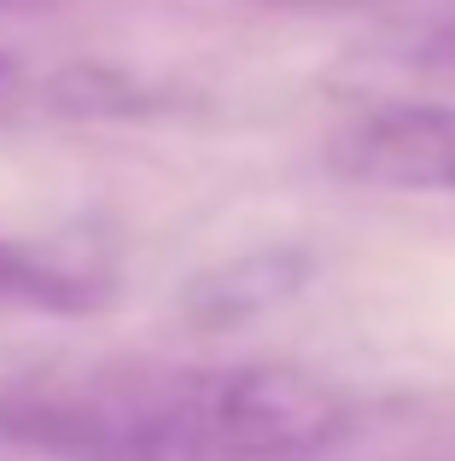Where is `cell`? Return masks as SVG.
<instances>
[{
  "instance_id": "6da1fadb",
  "label": "cell",
  "mask_w": 455,
  "mask_h": 461,
  "mask_svg": "<svg viewBox=\"0 0 455 461\" xmlns=\"http://www.w3.org/2000/svg\"><path fill=\"white\" fill-rule=\"evenodd\" d=\"M105 461H309L339 444L351 403L286 362L182 368L94 392Z\"/></svg>"
},
{
  "instance_id": "7a4b0ae2",
  "label": "cell",
  "mask_w": 455,
  "mask_h": 461,
  "mask_svg": "<svg viewBox=\"0 0 455 461\" xmlns=\"http://www.w3.org/2000/svg\"><path fill=\"white\" fill-rule=\"evenodd\" d=\"M333 164L368 187L455 193V105H379L339 135Z\"/></svg>"
},
{
  "instance_id": "3957f363",
  "label": "cell",
  "mask_w": 455,
  "mask_h": 461,
  "mask_svg": "<svg viewBox=\"0 0 455 461\" xmlns=\"http://www.w3.org/2000/svg\"><path fill=\"white\" fill-rule=\"evenodd\" d=\"M304 251H257V258H239L228 263V269L205 275V281H193V315H205V321L217 327H234V321H251V315L286 304V298L298 293V281H304Z\"/></svg>"
},
{
  "instance_id": "277c9868",
  "label": "cell",
  "mask_w": 455,
  "mask_h": 461,
  "mask_svg": "<svg viewBox=\"0 0 455 461\" xmlns=\"http://www.w3.org/2000/svg\"><path fill=\"white\" fill-rule=\"evenodd\" d=\"M35 100H41V82L30 77V65H23L12 47H0V117L23 112V105H35Z\"/></svg>"
},
{
  "instance_id": "5b68a950",
  "label": "cell",
  "mask_w": 455,
  "mask_h": 461,
  "mask_svg": "<svg viewBox=\"0 0 455 461\" xmlns=\"http://www.w3.org/2000/svg\"><path fill=\"white\" fill-rule=\"evenodd\" d=\"M421 65L438 70V77H455V18L438 23V30L421 41Z\"/></svg>"
},
{
  "instance_id": "8992f818",
  "label": "cell",
  "mask_w": 455,
  "mask_h": 461,
  "mask_svg": "<svg viewBox=\"0 0 455 461\" xmlns=\"http://www.w3.org/2000/svg\"><path fill=\"white\" fill-rule=\"evenodd\" d=\"M263 6H286V12H356L374 0H263Z\"/></svg>"
}]
</instances>
